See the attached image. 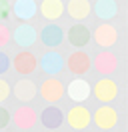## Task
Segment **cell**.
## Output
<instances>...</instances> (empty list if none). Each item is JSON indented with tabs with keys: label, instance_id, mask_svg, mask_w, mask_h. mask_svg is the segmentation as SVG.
<instances>
[{
	"label": "cell",
	"instance_id": "8",
	"mask_svg": "<svg viewBox=\"0 0 128 132\" xmlns=\"http://www.w3.org/2000/svg\"><path fill=\"white\" fill-rule=\"evenodd\" d=\"M38 38H40V42H42L46 48H56V46H60L62 40H64V30L58 24L50 22V24H46L42 30H40Z\"/></svg>",
	"mask_w": 128,
	"mask_h": 132
},
{
	"label": "cell",
	"instance_id": "19",
	"mask_svg": "<svg viewBox=\"0 0 128 132\" xmlns=\"http://www.w3.org/2000/svg\"><path fill=\"white\" fill-rule=\"evenodd\" d=\"M64 120V114L60 108L56 106H48L42 110V114H40V122H42V126H46V128H50V130H54V128H58L60 124H62Z\"/></svg>",
	"mask_w": 128,
	"mask_h": 132
},
{
	"label": "cell",
	"instance_id": "17",
	"mask_svg": "<svg viewBox=\"0 0 128 132\" xmlns=\"http://www.w3.org/2000/svg\"><path fill=\"white\" fill-rule=\"evenodd\" d=\"M36 38H38V34H36V30L30 24H20L14 30V34H12V40L18 46H22V48H30L32 44L36 42Z\"/></svg>",
	"mask_w": 128,
	"mask_h": 132
},
{
	"label": "cell",
	"instance_id": "4",
	"mask_svg": "<svg viewBox=\"0 0 128 132\" xmlns=\"http://www.w3.org/2000/svg\"><path fill=\"white\" fill-rule=\"evenodd\" d=\"M62 94H64V84L58 78H54V76H48L46 80L40 84V96L46 102H50V104L58 102L62 98Z\"/></svg>",
	"mask_w": 128,
	"mask_h": 132
},
{
	"label": "cell",
	"instance_id": "5",
	"mask_svg": "<svg viewBox=\"0 0 128 132\" xmlns=\"http://www.w3.org/2000/svg\"><path fill=\"white\" fill-rule=\"evenodd\" d=\"M66 94H68V98H70L72 102L80 104V102H86V100L90 98L92 86H90L84 78H74V80L66 86Z\"/></svg>",
	"mask_w": 128,
	"mask_h": 132
},
{
	"label": "cell",
	"instance_id": "16",
	"mask_svg": "<svg viewBox=\"0 0 128 132\" xmlns=\"http://www.w3.org/2000/svg\"><path fill=\"white\" fill-rule=\"evenodd\" d=\"M94 122H96L98 128H102V130H110L112 126H116V122H118V112H116L114 108H110V106H102V108L96 110Z\"/></svg>",
	"mask_w": 128,
	"mask_h": 132
},
{
	"label": "cell",
	"instance_id": "10",
	"mask_svg": "<svg viewBox=\"0 0 128 132\" xmlns=\"http://www.w3.org/2000/svg\"><path fill=\"white\" fill-rule=\"evenodd\" d=\"M90 120H92V116L88 112V108L80 106V104H76L74 108H70L68 114H66V122L70 124L74 130H84L88 124H90Z\"/></svg>",
	"mask_w": 128,
	"mask_h": 132
},
{
	"label": "cell",
	"instance_id": "2",
	"mask_svg": "<svg viewBox=\"0 0 128 132\" xmlns=\"http://www.w3.org/2000/svg\"><path fill=\"white\" fill-rule=\"evenodd\" d=\"M90 38H94V42L102 48H110L118 42V30L110 24V22H102L94 30V34H90Z\"/></svg>",
	"mask_w": 128,
	"mask_h": 132
},
{
	"label": "cell",
	"instance_id": "25",
	"mask_svg": "<svg viewBox=\"0 0 128 132\" xmlns=\"http://www.w3.org/2000/svg\"><path fill=\"white\" fill-rule=\"evenodd\" d=\"M8 122H10V112H8L6 108L0 106V128H6Z\"/></svg>",
	"mask_w": 128,
	"mask_h": 132
},
{
	"label": "cell",
	"instance_id": "24",
	"mask_svg": "<svg viewBox=\"0 0 128 132\" xmlns=\"http://www.w3.org/2000/svg\"><path fill=\"white\" fill-rule=\"evenodd\" d=\"M8 68H10V58L6 52H0V74H4Z\"/></svg>",
	"mask_w": 128,
	"mask_h": 132
},
{
	"label": "cell",
	"instance_id": "14",
	"mask_svg": "<svg viewBox=\"0 0 128 132\" xmlns=\"http://www.w3.org/2000/svg\"><path fill=\"white\" fill-rule=\"evenodd\" d=\"M94 14L102 22H110L112 18L118 16V2L116 0H96Z\"/></svg>",
	"mask_w": 128,
	"mask_h": 132
},
{
	"label": "cell",
	"instance_id": "11",
	"mask_svg": "<svg viewBox=\"0 0 128 132\" xmlns=\"http://www.w3.org/2000/svg\"><path fill=\"white\" fill-rule=\"evenodd\" d=\"M66 40L70 42L74 48H84L88 42H90V30H88L82 22H76V24H72L70 28H68Z\"/></svg>",
	"mask_w": 128,
	"mask_h": 132
},
{
	"label": "cell",
	"instance_id": "6",
	"mask_svg": "<svg viewBox=\"0 0 128 132\" xmlns=\"http://www.w3.org/2000/svg\"><path fill=\"white\" fill-rule=\"evenodd\" d=\"M94 68H96V72L102 76L114 74L118 70V56L114 52H110V50H104L94 58Z\"/></svg>",
	"mask_w": 128,
	"mask_h": 132
},
{
	"label": "cell",
	"instance_id": "20",
	"mask_svg": "<svg viewBox=\"0 0 128 132\" xmlns=\"http://www.w3.org/2000/svg\"><path fill=\"white\" fill-rule=\"evenodd\" d=\"M36 120H38V116H36V112L30 106H22L14 112V122L20 128H30V126L36 124Z\"/></svg>",
	"mask_w": 128,
	"mask_h": 132
},
{
	"label": "cell",
	"instance_id": "9",
	"mask_svg": "<svg viewBox=\"0 0 128 132\" xmlns=\"http://www.w3.org/2000/svg\"><path fill=\"white\" fill-rule=\"evenodd\" d=\"M92 90H94V96L100 100V102H104V104L112 102V100L118 96V86H116V82H114L112 78H102V80H98Z\"/></svg>",
	"mask_w": 128,
	"mask_h": 132
},
{
	"label": "cell",
	"instance_id": "22",
	"mask_svg": "<svg viewBox=\"0 0 128 132\" xmlns=\"http://www.w3.org/2000/svg\"><path fill=\"white\" fill-rule=\"evenodd\" d=\"M12 14V6L8 0H0V22H6Z\"/></svg>",
	"mask_w": 128,
	"mask_h": 132
},
{
	"label": "cell",
	"instance_id": "13",
	"mask_svg": "<svg viewBox=\"0 0 128 132\" xmlns=\"http://www.w3.org/2000/svg\"><path fill=\"white\" fill-rule=\"evenodd\" d=\"M36 12H38V4L34 0H16L14 4H12V14L18 20H22V22L32 20V18L36 16Z\"/></svg>",
	"mask_w": 128,
	"mask_h": 132
},
{
	"label": "cell",
	"instance_id": "23",
	"mask_svg": "<svg viewBox=\"0 0 128 132\" xmlns=\"http://www.w3.org/2000/svg\"><path fill=\"white\" fill-rule=\"evenodd\" d=\"M8 96H10V84L4 78H0V102L8 100Z\"/></svg>",
	"mask_w": 128,
	"mask_h": 132
},
{
	"label": "cell",
	"instance_id": "12",
	"mask_svg": "<svg viewBox=\"0 0 128 132\" xmlns=\"http://www.w3.org/2000/svg\"><path fill=\"white\" fill-rule=\"evenodd\" d=\"M66 12H68V16H70L72 20L82 22V20H86V18L90 16L92 4H90V0H68Z\"/></svg>",
	"mask_w": 128,
	"mask_h": 132
},
{
	"label": "cell",
	"instance_id": "15",
	"mask_svg": "<svg viewBox=\"0 0 128 132\" xmlns=\"http://www.w3.org/2000/svg\"><path fill=\"white\" fill-rule=\"evenodd\" d=\"M38 10L48 22H56L64 14V2L62 0H42Z\"/></svg>",
	"mask_w": 128,
	"mask_h": 132
},
{
	"label": "cell",
	"instance_id": "3",
	"mask_svg": "<svg viewBox=\"0 0 128 132\" xmlns=\"http://www.w3.org/2000/svg\"><path fill=\"white\" fill-rule=\"evenodd\" d=\"M12 66H14V70L18 74L22 76H30L36 68H38V58L32 54L30 50H22V52H18L12 60Z\"/></svg>",
	"mask_w": 128,
	"mask_h": 132
},
{
	"label": "cell",
	"instance_id": "21",
	"mask_svg": "<svg viewBox=\"0 0 128 132\" xmlns=\"http://www.w3.org/2000/svg\"><path fill=\"white\" fill-rule=\"evenodd\" d=\"M10 40H12V32H10V28H8L4 22H0V48H4Z\"/></svg>",
	"mask_w": 128,
	"mask_h": 132
},
{
	"label": "cell",
	"instance_id": "1",
	"mask_svg": "<svg viewBox=\"0 0 128 132\" xmlns=\"http://www.w3.org/2000/svg\"><path fill=\"white\" fill-rule=\"evenodd\" d=\"M38 66H40V70H42L46 76H56V74L62 72L64 58H62L60 52H56V50H48L46 54L38 60Z\"/></svg>",
	"mask_w": 128,
	"mask_h": 132
},
{
	"label": "cell",
	"instance_id": "7",
	"mask_svg": "<svg viewBox=\"0 0 128 132\" xmlns=\"http://www.w3.org/2000/svg\"><path fill=\"white\" fill-rule=\"evenodd\" d=\"M90 56H88L84 50H74L70 56H68V60H66V66H68V70H70L74 76H82L86 74L88 70H90Z\"/></svg>",
	"mask_w": 128,
	"mask_h": 132
},
{
	"label": "cell",
	"instance_id": "18",
	"mask_svg": "<svg viewBox=\"0 0 128 132\" xmlns=\"http://www.w3.org/2000/svg\"><path fill=\"white\" fill-rule=\"evenodd\" d=\"M14 96L16 100H20V102H32L34 96H36V84L28 80V78H22V80H18L14 84Z\"/></svg>",
	"mask_w": 128,
	"mask_h": 132
}]
</instances>
